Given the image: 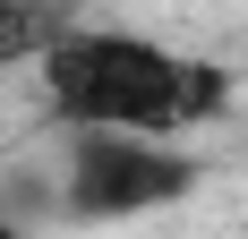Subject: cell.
Segmentation results:
<instances>
[{
    "instance_id": "1",
    "label": "cell",
    "mask_w": 248,
    "mask_h": 239,
    "mask_svg": "<svg viewBox=\"0 0 248 239\" xmlns=\"http://www.w3.org/2000/svg\"><path fill=\"white\" fill-rule=\"evenodd\" d=\"M51 120L69 128H111V137H146V128H188L223 103V77L205 60H180L154 34L128 26H69L60 43L34 60Z\"/></svg>"
},
{
    "instance_id": "3",
    "label": "cell",
    "mask_w": 248,
    "mask_h": 239,
    "mask_svg": "<svg viewBox=\"0 0 248 239\" xmlns=\"http://www.w3.org/2000/svg\"><path fill=\"white\" fill-rule=\"evenodd\" d=\"M69 26L51 17L43 0H0V69H17V60H43Z\"/></svg>"
},
{
    "instance_id": "2",
    "label": "cell",
    "mask_w": 248,
    "mask_h": 239,
    "mask_svg": "<svg viewBox=\"0 0 248 239\" xmlns=\"http://www.w3.org/2000/svg\"><path fill=\"white\" fill-rule=\"evenodd\" d=\"M197 188V163L163 137H111V128H77L69 137V205L77 222H128V214H163Z\"/></svg>"
},
{
    "instance_id": "4",
    "label": "cell",
    "mask_w": 248,
    "mask_h": 239,
    "mask_svg": "<svg viewBox=\"0 0 248 239\" xmlns=\"http://www.w3.org/2000/svg\"><path fill=\"white\" fill-rule=\"evenodd\" d=\"M0 239H43V231H26V222H9V214H0Z\"/></svg>"
}]
</instances>
